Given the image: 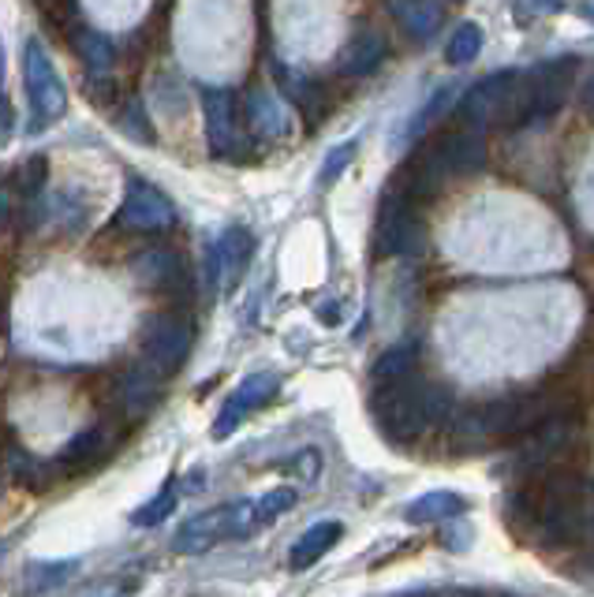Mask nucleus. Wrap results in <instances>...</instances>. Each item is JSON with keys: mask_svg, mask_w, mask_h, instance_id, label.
Segmentation results:
<instances>
[{"mask_svg": "<svg viewBox=\"0 0 594 597\" xmlns=\"http://www.w3.org/2000/svg\"><path fill=\"white\" fill-rule=\"evenodd\" d=\"M456 396L449 385H434V381H393V385H377V393L371 399L377 429L396 441V445H407V441H419L430 426L445 422L453 415Z\"/></svg>", "mask_w": 594, "mask_h": 597, "instance_id": "f257e3e1", "label": "nucleus"}, {"mask_svg": "<svg viewBox=\"0 0 594 597\" xmlns=\"http://www.w3.org/2000/svg\"><path fill=\"white\" fill-rule=\"evenodd\" d=\"M561 411L546 393H512L497 396L483 407H471L453 422L456 445H486V441H505V437H527L538 426H546L550 418H557Z\"/></svg>", "mask_w": 594, "mask_h": 597, "instance_id": "f03ea898", "label": "nucleus"}, {"mask_svg": "<svg viewBox=\"0 0 594 597\" xmlns=\"http://www.w3.org/2000/svg\"><path fill=\"white\" fill-rule=\"evenodd\" d=\"M460 117L471 128H516L527 123V71H494L467 90Z\"/></svg>", "mask_w": 594, "mask_h": 597, "instance_id": "7ed1b4c3", "label": "nucleus"}, {"mask_svg": "<svg viewBox=\"0 0 594 597\" xmlns=\"http://www.w3.org/2000/svg\"><path fill=\"white\" fill-rule=\"evenodd\" d=\"M259 500H232L221 504V508L199 512L191 516L172 538V549L177 553H207L210 545H218L224 538H251L259 530Z\"/></svg>", "mask_w": 594, "mask_h": 597, "instance_id": "20e7f679", "label": "nucleus"}, {"mask_svg": "<svg viewBox=\"0 0 594 597\" xmlns=\"http://www.w3.org/2000/svg\"><path fill=\"white\" fill-rule=\"evenodd\" d=\"M374 246H377V254H385V259H415V254L426 246V229H423V221H419L415 205L396 188H385L382 205H377Z\"/></svg>", "mask_w": 594, "mask_h": 597, "instance_id": "39448f33", "label": "nucleus"}, {"mask_svg": "<svg viewBox=\"0 0 594 597\" xmlns=\"http://www.w3.org/2000/svg\"><path fill=\"white\" fill-rule=\"evenodd\" d=\"M23 82H27V98L30 112H34V128H46V123H57L68 112V90L64 79L49 57V49L38 38L27 41L23 49Z\"/></svg>", "mask_w": 594, "mask_h": 597, "instance_id": "423d86ee", "label": "nucleus"}, {"mask_svg": "<svg viewBox=\"0 0 594 597\" xmlns=\"http://www.w3.org/2000/svg\"><path fill=\"white\" fill-rule=\"evenodd\" d=\"M194 344V328L183 314H153L142 325V366H150L153 374H172L188 363Z\"/></svg>", "mask_w": 594, "mask_h": 597, "instance_id": "0eeeda50", "label": "nucleus"}, {"mask_svg": "<svg viewBox=\"0 0 594 597\" xmlns=\"http://www.w3.org/2000/svg\"><path fill=\"white\" fill-rule=\"evenodd\" d=\"M572 75H576V60L572 57L546 60L542 68L527 71V123L546 120L565 105Z\"/></svg>", "mask_w": 594, "mask_h": 597, "instance_id": "6e6552de", "label": "nucleus"}, {"mask_svg": "<svg viewBox=\"0 0 594 597\" xmlns=\"http://www.w3.org/2000/svg\"><path fill=\"white\" fill-rule=\"evenodd\" d=\"M177 221V210H172L169 194H161L153 183L131 180L124 191V202H120V229L131 232H165Z\"/></svg>", "mask_w": 594, "mask_h": 597, "instance_id": "1a4fd4ad", "label": "nucleus"}, {"mask_svg": "<svg viewBox=\"0 0 594 597\" xmlns=\"http://www.w3.org/2000/svg\"><path fill=\"white\" fill-rule=\"evenodd\" d=\"M430 158L442 169V176H471V172L486 169V139L483 131H449V135L426 142Z\"/></svg>", "mask_w": 594, "mask_h": 597, "instance_id": "9d476101", "label": "nucleus"}, {"mask_svg": "<svg viewBox=\"0 0 594 597\" xmlns=\"http://www.w3.org/2000/svg\"><path fill=\"white\" fill-rule=\"evenodd\" d=\"M572 437H576V426H572L568 418H561V415L550 418L546 426H538L535 434H531L527 445L520 448L516 470H524V475H531V478L546 475L553 463H557L572 448Z\"/></svg>", "mask_w": 594, "mask_h": 597, "instance_id": "9b49d317", "label": "nucleus"}, {"mask_svg": "<svg viewBox=\"0 0 594 597\" xmlns=\"http://www.w3.org/2000/svg\"><path fill=\"white\" fill-rule=\"evenodd\" d=\"M276 393V374H251L243 377V385L229 396V404L221 407V415L213 418V437H229L240 429V422L248 418V411L262 407L265 399Z\"/></svg>", "mask_w": 594, "mask_h": 597, "instance_id": "f8f14e48", "label": "nucleus"}, {"mask_svg": "<svg viewBox=\"0 0 594 597\" xmlns=\"http://www.w3.org/2000/svg\"><path fill=\"white\" fill-rule=\"evenodd\" d=\"M207 139L213 153H224L235 142V94L232 87H202Z\"/></svg>", "mask_w": 594, "mask_h": 597, "instance_id": "ddd939ff", "label": "nucleus"}, {"mask_svg": "<svg viewBox=\"0 0 594 597\" xmlns=\"http://www.w3.org/2000/svg\"><path fill=\"white\" fill-rule=\"evenodd\" d=\"M213 246H218L221 287H229V292H235V287H240V281H243V273H248L251 259H254V235H251V229L235 224V229L224 232Z\"/></svg>", "mask_w": 594, "mask_h": 597, "instance_id": "4468645a", "label": "nucleus"}, {"mask_svg": "<svg viewBox=\"0 0 594 597\" xmlns=\"http://www.w3.org/2000/svg\"><path fill=\"white\" fill-rule=\"evenodd\" d=\"M135 273L142 276V284L158 287V292H169V295L188 292V265L172 251H147L135 262Z\"/></svg>", "mask_w": 594, "mask_h": 597, "instance_id": "2eb2a0df", "label": "nucleus"}, {"mask_svg": "<svg viewBox=\"0 0 594 597\" xmlns=\"http://www.w3.org/2000/svg\"><path fill=\"white\" fill-rule=\"evenodd\" d=\"M382 60H385V38L377 34V30H360V34H352V41L341 49L336 68H341V75L348 79H363V75H374V71L382 68Z\"/></svg>", "mask_w": 594, "mask_h": 597, "instance_id": "dca6fc26", "label": "nucleus"}, {"mask_svg": "<svg viewBox=\"0 0 594 597\" xmlns=\"http://www.w3.org/2000/svg\"><path fill=\"white\" fill-rule=\"evenodd\" d=\"M341 534H344V527L336 519H322V523H314V527H306L300 534V542L292 545L289 564H292L295 571H306L311 564H319L325 553H330L333 545L341 542Z\"/></svg>", "mask_w": 594, "mask_h": 597, "instance_id": "f3484780", "label": "nucleus"}, {"mask_svg": "<svg viewBox=\"0 0 594 597\" xmlns=\"http://www.w3.org/2000/svg\"><path fill=\"white\" fill-rule=\"evenodd\" d=\"M467 512V500L460 497L453 489H430L423 497H415L412 504L404 508V519L412 527H426V523H445L453 516H464Z\"/></svg>", "mask_w": 594, "mask_h": 597, "instance_id": "a211bd4d", "label": "nucleus"}, {"mask_svg": "<svg viewBox=\"0 0 594 597\" xmlns=\"http://www.w3.org/2000/svg\"><path fill=\"white\" fill-rule=\"evenodd\" d=\"M105 448H109L105 429H101V426L83 429V434H75L64 448H60L57 467L60 470H87V467H94L101 456H105Z\"/></svg>", "mask_w": 594, "mask_h": 597, "instance_id": "6ab92c4d", "label": "nucleus"}, {"mask_svg": "<svg viewBox=\"0 0 594 597\" xmlns=\"http://www.w3.org/2000/svg\"><path fill=\"white\" fill-rule=\"evenodd\" d=\"M120 396H124L128 411H135V415H142V411H150L153 404H158L161 396V374H153L150 366H135L128 370L124 381H120Z\"/></svg>", "mask_w": 594, "mask_h": 597, "instance_id": "aec40b11", "label": "nucleus"}, {"mask_svg": "<svg viewBox=\"0 0 594 597\" xmlns=\"http://www.w3.org/2000/svg\"><path fill=\"white\" fill-rule=\"evenodd\" d=\"M389 12L401 19V27L419 41L434 38L437 27H442V19H445V8L442 4H426V0H412V4H389Z\"/></svg>", "mask_w": 594, "mask_h": 597, "instance_id": "412c9836", "label": "nucleus"}, {"mask_svg": "<svg viewBox=\"0 0 594 597\" xmlns=\"http://www.w3.org/2000/svg\"><path fill=\"white\" fill-rule=\"evenodd\" d=\"M248 105H251V128L259 131L262 139L289 135V117H284V109L276 105V98L270 94V90H254Z\"/></svg>", "mask_w": 594, "mask_h": 597, "instance_id": "4be33fe9", "label": "nucleus"}, {"mask_svg": "<svg viewBox=\"0 0 594 597\" xmlns=\"http://www.w3.org/2000/svg\"><path fill=\"white\" fill-rule=\"evenodd\" d=\"M415 358H419V344H412V340H407V344H396V347H389L385 355H377L371 377L377 381V385H393V381H404V377H412Z\"/></svg>", "mask_w": 594, "mask_h": 597, "instance_id": "5701e85b", "label": "nucleus"}, {"mask_svg": "<svg viewBox=\"0 0 594 597\" xmlns=\"http://www.w3.org/2000/svg\"><path fill=\"white\" fill-rule=\"evenodd\" d=\"M71 575H75V560H57V564H30L27 575H23V590L27 594H46V590H57V586H64Z\"/></svg>", "mask_w": 594, "mask_h": 597, "instance_id": "b1692460", "label": "nucleus"}, {"mask_svg": "<svg viewBox=\"0 0 594 597\" xmlns=\"http://www.w3.org/2000/svg\"><path fill=\"white\" fill-rule=\"evenodd\" d=\"M75 49H79V57L87 60L90 71L112 68V41H109V34H101V30H94V27L75 30Z\"/></svg>", "mask_w": 594, "mask_h": 597, "instance_id": "393cba45", "label": "nucleus"}, {"mask_svg": "<svg viewBox=\"0 0 594 597\" xmlns=\"http://www.w3.org/2000/svg\"><path fill=\"white\" fill-rule=\"evenodd\" d=\"M479 53H483V30H479L475 23H460L453 30V38H449V45H445L449 64H471Z\"/></svg>", "mask_w": 594, "mask_h": 597, "instance_id": "a878e982", "label": "nucleus"}, {"mask_svg": "<svg viewBox=\"0 0 594 597\" xmlns=\"http://www.w3.org/2000/svg\"><path fill=\"white\" fill-rule=\"evenodd\" d=\"M276 75H281L284 94H289L295 105H300L303 112H311V120H322L319 117L322 109H319V101H314V98H319V87H314L311 79L300 75V71H292V68H276Z\"/></svg>", "mask_w": 594, "mask_h": 597, "instance_id": "bb28decb", "label": "nucleus"}, {"mask_svg": "<svg viewBox=\"0 0 594 597\" xmlns=\"http://www.w3.org/2000/svg\"><path fill=\"white\" fill-rule=\"evenodd\" d=\"M453 94H456V90L453 87H442V90H437V94L434 98H430L426 101V105L423 109H419L415 112V120L412 123H407V139H415V135H423V131L430 128V123H434L437 117H442V112L449 109V105H453Z\"/></svg>", "mask_w": 594, "mask_h": 597, "instance_id": "cd10ccee", "label": "nucleus"}, {"mask_svg": "<svg viewBox=\"0 0 594 597\" xmlns=\"http://www.w3.org/2000/svg\"><path fill=\"white\" fill-rule=\"evenodd\" d=\"M172 508H177V493H172V489L165 486L161 493H153V497H150L147 504H142L135 516H131V523H139V527H158V523L165 519Z\"/></svg>", "mask_w": 594, "mask_h": 597, "instance_id": "c85d7f7f", "label": "nucleus"}, {"mask_svg": "<svg viewBox=\"0 0 594 597\" xmlns=\"http://www.w3.org/2000/svg\"><path fill=\"white\" fill-rule=\"evenodd\" d=\"M8 470H12V478L16 482H27V486H42L34 475H46V467L38 463L30 452H23V448H8Z\"/></svg>", "mask_w": 594, "mask_h": 597, "instance_id": "c756f323", "label": "nucleus"}, {"mask_svg": "<svg viewBox=\"0 0 594 597\" xmlns=\"http://www.w3.org/2000/svg\"><path fill=\"white\" fill-rule=\"evenodd\" d=\"M295 504V489H289V486H276V489H270L265 497H259V523L265 527V523H273L276 516H284Z\"/></svg>", "mask_w": 594, "mask_h": 597, "instance_id": "7c9ffc66", "label": "nucleus"}, {"mask_svg": "<svg viewBox=\"0 0 594 597\" xmlns=\"http://www.w3.org/2000/svg\"><path fill=\"white\" fill-rule=\"evenodd\" d=\"M355 150H360V142H355V139H348V142H341V146H333L330 158H325V164H322V183H336V180H341V172L355 161Z\"/></svg>", "mask_w": 594, "mask_h": 597, "instance_id": "2f4dec72", "label": "nucleus"}, {"mask_svg": "<svg viewBox=\"0 0 594 597\" xmlns=\"http://www.w3.org/2000/svg\"><path fill=\"white\" fill-rule=\"evenodd\" d=\"M124 131L131 139H142V142H153V128H150V120H147V112H142L139 101H131V105L124 109Z\"/></svg>", "mask_w": 594, "mask_h": 597, "instance_id": "473e14b6", "label": "nucleus"}, {"mask_svg": "<svg viewBox=\"0 0 594 597\" xmlns=\"http://www.w3.org/2000/svg\"><path fill=\"white\" fill-rule=\"evenodd\" d=\"M42 172H46V158H30V164H27V191L30 194L42 188Z\"/></svg>", "mask_w": 594, "mask_h": 597, "instance_id": "72a5a7b5", "label": "nucleus"}, {"mask_svg": "<svg viewBox=\"0 0 594 597\" xmlns=\"http://www.w3.org/2000/svg\"><path fill=\"white\" fill-rule=\"evenodd\" d=\"M0 71H4V57H0ZM4 82V79H0ZM8 128H12V117H8V101H4V87H0V142L8 139Z\"/></svg>", "mask_w": 594, "mask_h": 597, "instance_id": "f704fd0d", "label": "nucleus"}, {"mask_svg": "<svg viewBox=\"0 0 594 597\" xmlns=\"http://www.w3.org/2000/svg\"><path fill=\"white\" fill-rule=\"evenodd\" d=\"M8 217H12V194L0 188V229L8 224Z\"/></svg>", "mask_w": 594, "mask_h": 597, "instance_id": "c9c22d12", "label": "nucleus"}, {"mask_svg": "<svg viewBox=\"0 0 594 597\" xmlns=\"http://www.w3.org/2000/svg\"><path fill=\"white\" fill-rule=\"evenodd\" d=\"M583 101H587V109H594V75L587 79V87H583Z\"/></svg>", "mask_w": 594, "mask_h": 597, "instance_id": "e433bc0d", "label": "nucleus"}, {"mask_svg": "<svg viewBox=\"0 0 594 597\" xmlns=\"http://www.w3.org/2000/svg\"><path fill=\"white\" fill-rule=\"evenodd\" d=\"M580 12H583V16H591V19H594V4H583V8H580Z\"/></svg>", "mask_w": 594, "mask_h": 597, "instance_id": "4c0bfd02", "label": "nucleus"}, {"mask_svg": "<svg viewBox=\"0 0 594 597\" xmlns=\"http://www.w3.org/2000/svg\"><path fill=\"white\" fill-rule=\"evenodd\" d=\"M0 493H4V486H0Z\"/></svg>", "mask_w": 594, "mask_h": 597, "instance_id": "58836bf2", "label": "nucleus"}]
</instances>
